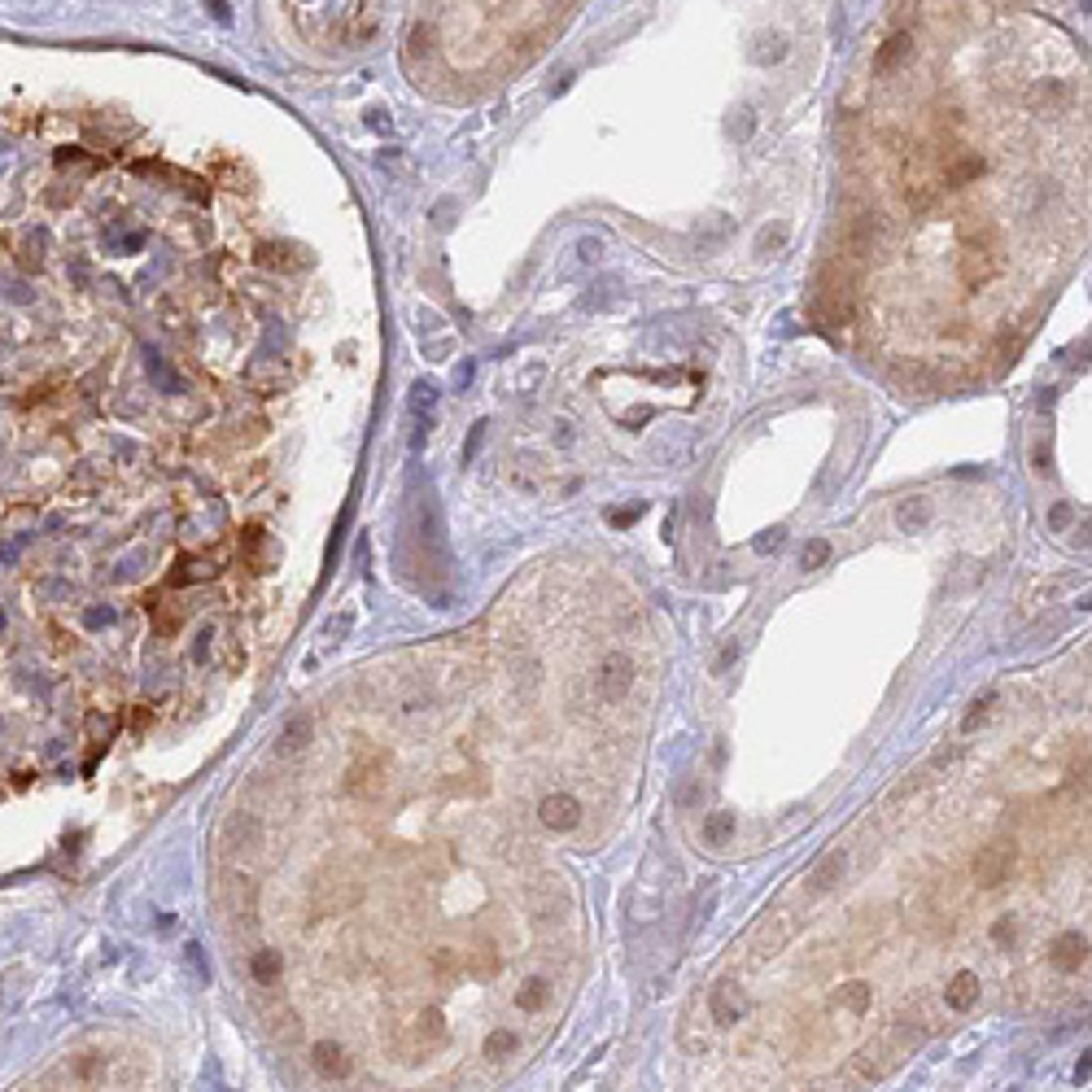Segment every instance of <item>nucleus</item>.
Instances as JSON below:
<instances>
[{
  "label": "nucleus",
  "mask_w": 1092,
  "mask_h": 1092,
  "mask_svg": "<svg viewBox=\"0 0 1092 1092\" xmlns=\"http://www.w3.org/2000/svg\"><path fill=\"white\" fill-rule=\"evenodd\" d=\"M1048 524H1053V529H1066V524H1071V507H1066V503H1057V507L1048 512Z\"/></svg>",
  "instance_id": "31"
},
{
  "label": "nucleus",
  "mask_w": 1092,
  "mask_h": 1092,
  "mask_svg": "<svg viewBox=\"0 0 1092 1092\" xmlns=\"http://www.w3.org/2000/svg\"><path fill=\"white\" fill-rule=\"evenodd\" d=\"M608 521H612V524H634V521H638V507H617V512H608Z\"/></svg>",
  "instance_id": "32"
},
{
  "label": "nucleus",
  "mask_w": 1092,
  "mask_h": 1092,
  "mask_svg": "<svg viewBox=\"0 0 1092 1092\" xmlns=\"http://www.w3.org/2000/svg\"><path fill=\"white\" fill-rule=\"evenodd\" d=\"M927 521H931V503H927V498H909V503L896 512V524H900V529H909V533H913V529H922Z\"/></svg>",
  "instance_id": "20"
},
{
  "label": "nucleus",
  "mask_w": 1092,
  "mask_h": 1092,
  "mask_svg": "<svg viewBox=\"0 0 1092 1092\" xmlns=\"http://www.w3.org/2000/svg\"><path fill=\"white\" fill-rule=\"evenodd\" d=\"M1009 870H1014V852H1009L1005 843L979 848V857H975V865H970V874H975V883L979 887H1000L1005 879H1009Z\"/></svg>",
  "instance_id": "6"
},
{
  "label": "nucleus",
  "mask_w": 1092,
  "mask_h": 1092,
  "mask_svg": "<svg viewBox=\"0 0 1092 1092\" xmlns=\"http://www.w3.org/2000/svg\"><path fill=\"white\" fill-rule=\"evenodd\" d=\"M241 551L250 555V564H254V569H259V572H267V555H271V538L262 533L259 524H250V529L241 533Z\"/></svg>",
  "instance_id": "17"
},
{
  "label": "nucleus",
  "mask_w": 1092,
  "mask_h": 1092,
  "mask_svg": "<svg viewBox=\"0 0 1092 1092\" xmlns=\"http://www.w3.org/2000/svg\"><path fill=\"white\" fill-rule=\"evenodd\" d=\"M839 1005H843L848 1014H865V1009H870V984H848V988H839Z\"/></svg>",
  "instance_id": "22"
},
{
  "label": "nucleus",
  "mask_w": 1092,
  "mask_h": 1092,
  "mask_svg": "<svg viewBox=\"0 0 1092 1092\" xmlns=\"http://www.w3.org/2000/svg\"><path fill=\"white\" fill-rule=\"evenodd\" d=\"M939 162L936 154H927V149H905V162H900V193H905V202H909V210H931L939 197Z\"/></svg>",
  "instance_id": "1"
},
{
  "label": "nucleus",
  "mask_w": 1092,
  "mask_h": 1092,
  "mask_svg": "<svg viewBox=\"0 0 1092 1092\" xmlns=\"http://www.w3.org/2000/svg\"><path fill=\"white\" fill-rule=\"evenodd\" d=\"M729 839H734V813H708V822H704V843H708V848H726Z\"/></svg>",
  "instance_id": "18"
},
{
  "label": "nucleus",
  "mask_w": 1092,
  "mask_h": 1092,
  "mask_svg": "<svg viewBox=\"0 0 1092 1092\" xmlns=\"http://www.w3.org/2000/svg\"><path fill=\"white\" fill-rule=\"evenodd\" d=\"M909 57H913V36L909 31H891L879 44V52H874V75H896Z\"/></svg>",
  "instance_id": "10"
},
{
  "label": "nucleus",
  "mask_w": 1092,
  "mask_h": 1092,
  "mask_svg": "<svg viewBox=\"0 0 1092 1092\" xmlns=\"http://www.w3.org/2000/svg\"><path fill=\"white\" fill-rule=\"evenodd\" d=\"M1032 101H1036V105H1057V101H1066V88H1062V84H1040Z\"/></svg>",
  "instance_id": "27"
},
{
  "label": "nucleus",
  "mask_w": 1092,
  "mask_h": 1092,
  "mask_svg": "<svg viewBox=\"0 0 1092 1092\" xmlns=\"http://www.w3.org/2000/svg\"><path fill=\"white\" fill-rule=\"evenodd\" d=\"M817 315L826 323H848L852 319V262L834 259L822 280H817Z\"/></svg>",
  "instance_id": "2"
},
{
  "label": "nucleus",
  "mask_w": 1092,
  "mask_h": 1092,
  "mask_svg": "<svg viewBox=\"0 0 1092 1092\" xmlns=\"http://www.w3.org/2000/svg\"><path fill=\"white\" fill-rule=\"evenodd\" d=\"M992 939H996L1000 948H1005V944H1014V922H1009V918H1000V922L992 927Z\"/></svg>",
  "instance_id": "30"
},
{
  "label": "nucleus",
  "mask_w": 1092,
  "mask_h": 1092,
  "mask_svg": "<svg viewBox=\"0 0 1092 1092\" xmlns=\"http://www.w3.org/2000/svg\"><path fill=\"white\" fill-rule=\"evenodd\" d=\"M385 786V756H363V761H355L350 769H346V791L350 795H376Z\"/></svg>",
  "instance_id": "8"
},
{
  "label": "nucleus",
  "mask_w": 1092,
  "mask_h": 1092,
  "mask_svg": "<svg viewBox=\"0 0 1092 1092\" xmlns=\"http://www.w3.org/2000/svg\"><path fill=\"white\" fill-rule=\"evenodd\" d=\"M1048 961L1057 966V970H1066V975H1075L1084 961H1088V944H1084V936L1080 931H1066V936L1053 939V948H1048Z\"/></svg>",
  "instance_id": "12"
},
{
  "label": "nucleus",
  "mask_w": 1092,
  "mask_h": 1092,
  "mask_svg": "<svg viewBox=\"0 0 1092 1092\" xmlns=\"http://www.w3.org/2000/svg\"><path fill=\"white\" fill-rule=\"evenodd\" d=\"M629 686H634V660H629L625 651L603 656L599 669H594V695H599L603 704H621L625 695H629Z\"/></svg>",
  "instance_id": "3"
},
{
  "label": "nucleus",
  "mask_w": 1092,
  "mask_h": 1092,
  "mask_svg": "<svg viewBox=\"0 0 1092 1092\" xmlns=\"http://www.w3.org/2000/svg\"><path fill=\"white\" fill-rule=\"evenodd\" d=\"M743 1009H747V1000H743L738 984H729V979H721V984L713 988V996H708V1014H713L717 1027H734V1023L743 1018Z\"/></svg>",
  "instance_id": "7"
},
{
  "label": "nucleus",
  "mask_w": 1092,
  "mask_h": 1092,
  "mask_svg": "<svg viewBox=\"0 0 1092 1092\" xmlns=\"http://www.w3.org/2000/svg\"><path fill=\"white\" fill-rule=\"evenodd\" d=\"M538 817H542V826L546 831H560L569 834L581 826V800L577 795H569V791H555V795H546L542 804H538Z\"/></svg>",
  "instance_id": "5"
},
{
  "label": "nucleus",
  "mask_w": 1092,
  "mask_h": 1092,
  "mask_svg": "<svg viewBox=\"0 0 1092 1092\" xmlns=\"http://www.w3.org/2000/svg\"><path fill=\"white\" fill-rule=\"evenodd\" d=\"M988 708H992V695H984V699H975V708H970V717H966V729H975L984 717H988Z\"/></svg>",
  "instance_id": "29"
},
{
  "label": "nucleus",
  "mask_w": 1092,
  "mask_h": 1092,
  "mask_svg": "<svg viewBox=\"0 0 1092 1092\" xmlns=\"http://www.w3.org/2000/svg\"><path fill=\"white\" fill-rule=\"evenodd\" d=\"M307 738H311V721H307V717H298V721H289V729L280 734L275 752H280V756H293V752H302V747H307Z\"/></svg>",
  "instance_id": "19"
},
{
  "label": "nucleus",
  "mask_w": 1092,
  "mask_h": 1092,
  "mask_svg": "<svg viewBox=\"0 0 1092 1092\" xmlns=\"http://www.w3.org/2000/svg\"><path fill=\"white\" fill-rule=\"evenodd\" d=\"M1000 254H1005V245H992V250H961V254H957V275H961V284L984 289L992 275L1000 271Z\"/></svg>",
  "instance_id": "4"
},
{
  "label": "nucleus",
  "mask_w": 1092,
  "mask_h": 1092,
  "mask_svg": "<svg viewBox=\"0 0 1092 1092\" xmlns=\"http://www.w3.org/2000/svg\"><path fill=\"white\" fill-rule=\"evenodd\" d=\"M311 1066L323 1075V1080H346V1075L355 1071L350 1053H346L337 1040H319V1044H315V1048H311Z\"/></svg>",
  "instance_id": "9"
},
{
  "label": "nucleus",
  "mask_w": 1092,
  "mask_h": 1092,
  "mask_svg": "<svg viewBox=\"0 0 1092 1092\" xmlns=\"http://www.w3.org/2000/svg\"><path fill=\"white\" fill-rule=\"evenodd\" d=\"M293 250L289 245H259V262L262 267H302L298 259H289Z\"/></svg>",
  "instance_id": "24"
},
{
  "label": "nucleus",
  "mask_w": 1092,
  "mask_h": 1092,
  "mask_svg": "<svg viewBox=\"0 0 1092 1092\" xmlns=\"http://www.w3.org/2000/svg\"><path fill=\"white\" fill-rule=\"evenodd\" d=\"M843 874H848V852H843V848H834V852H826V857H822V865L809 874V883H813V891H834Z\"/></svg>",
  "instance_id": "14"
},
{
  "label": "nucleus",
  "mask_w": 1092,
  "mask_h": 1092,
  "mask_svg": "<svg viewBox=\"0 0 1092 1092\" xmlns=\"http://www.w3.org/2000/svg\"><path fill=\"white\" fill-rule=\"evenodd\" d=\"M516 1005H521L524 1014H542L551 1005V984L546 979H524L521 992H516Z\"/></svg>",
  "instance_id": "15"
},
{
  "label": "nucleus",
  "mask_w": 1092,
  "mask_h": 1092,
  "mask_svg": "<svg viewBox=\"0 0 1092 1092\" xmlns=\"http://www.w3.org/2000/svg\"><path fill=\"white\" fill-rule=\"evenodd\" d=\"M516 1048H521V1036H516V1032H503V1027H498V1032L485 1036V1057H512Z\"/></svg>",
  "instance_id": "21"
},
{
  "label": "nucleus",
  "mask_w": 1092,
  "mask_h": 1092,
  "mask_svg": "<svg viewBox=\"0 0 1092 1092\" xmlns=\"http://www.w3.org/2000/svg\"><path fill=\"white\" fill-rule=\"evenodd\" d=\"M202 577H214V569H206V564H184V572H171V586H188V581H202Z\"/></svg>",
  "instance_id": "25"
},
{
  "label": "nucleus",
  "mask_w": 1092,
  "mask_h": 1092,
  "mask_svg": "<svg viewBox=\"0 0 1092 1092\" xmlns=\"http://www.w3.org/2000/svg\"><path fill=\"white\" fill-rule=\"evenodd\" d=\"M223 843L232 848V852H254L262 843V822L254 817V813H232L227 817V826H223Z\"/></svg>",
  "instance_id": "11"
},
{
  "label": "nucleus",
  "mask_w": 1092,
  "mask_h": 1092,
  "mask_svg": "<svg viewBox=\"0 0 1092 1092\" xmlns=\"http://www.w3.org/2000/svg\"><path fill=\"white\" fill-rule=\"evenodd\" d=\"M782 245H786V227H774V232H765V236L756 241L761 254H774V250H782Z\"/></svg>",
  "instance_id": "28"
},
{
  "label": "nucleus",
  "mask_w": 1092,
  "mask_h": 1092,
  "mask_svg": "<svg viewBox=\"0 0 1092 1092\" xmlns=\"http://www.w3.org/2000/svg\"><path fill=\"white\" fill-rule=\"evenodd\" d=\"M975 1000H979V975L961 970V975H953V979H948V988H944V1005H948L953 1014H966Z\"/></svg>",
  "instance_id": "13"
},
{
  "label": "nucleus",
  "mask_w": 1092,
  "mask_h": 1092,
  "mask_svg": "<svg viewBox=\"0 0 1092 1092\" xmlns=\"http://www.w3.org/2000/svg\"><path fill=\"white\" fill-rule=\"evenodd\" d=\"M782 52H786V44H782L778 36H769V40H761V49L752 52V57L765 66V61H782Z\"/></svg>",
  "instance_id": "26"
},
{
  "label": "nucleus",
  "mask_w": 1092,
  "mask_h": 1092,
  "mask_svg": "<svg viewBox=\"0 0 1092 1092\" xmlns=\"http://www.w3.org/2000/svg\"><path fill=\"white\" fill-rule=\"evenodd\" d=\"M826 560H831V542H826V538L804 542V551H800V564H804V569H822Z\"/></svg>",
  "instance_id": "23"
},
{
  "label": "nucleus",
  "mask_w": 1092,
  "mask_h": 1092,
  "mask_svg": "<svg viewBox=\"0 0 1092 1092\" xmlns=\"http://www.w3.org/2000/svg\"><path fill=\"white\" fill-rule=\"evenodd\" d=\"M250 970H254V979L267 988V984H275V979L284 975V957H280L275 948H259V953L250 957Z\"/></svg>",
  "instance_id": "16"
},
{
  "label": "nucleus",
  "mask_w": 1092,
  "mask_h": 1092,
  "mask_svg": "<svg viewBox=\"0 0 1092 1092\" xmlns=\"http://www.w3.org/2000/svg\"><path fill=\"white\" fill-rule=\"evenodd\" d=\"M778 542H782V533H778V529H774V533H769V538H761L756 546H761V551H778Z\"/></svg>",
  "instance_id": "33"
}]
</instances>
